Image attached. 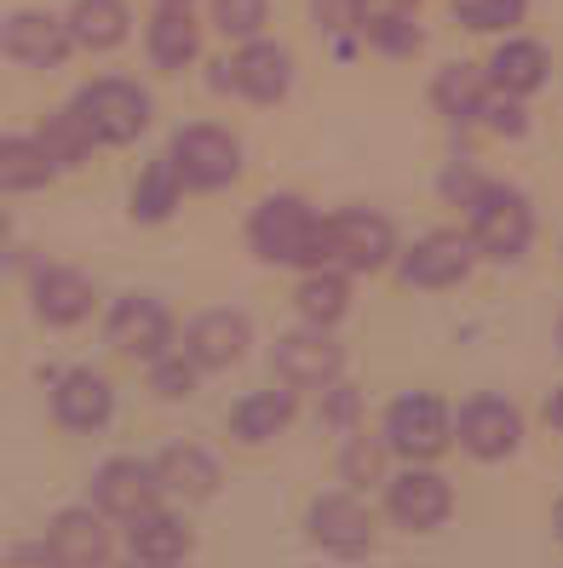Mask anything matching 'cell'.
<instances>
[{
    "instance_id": "6da1fadb",
    "label": "cell",
    "mask_w": 563,
    "mask_h": 568,
    "mask_svg": "<svg viewBox=\"0 0 563 568\" xmlns=\"http://www.w3.org/2000/svg\"><path fill=\"white\" fill-rule=\"evenodd\" d=\"M472 224H466V236L477 247V258H523L529 242H535V207H529V195L512 190V184H483L472 202H466Z\"/></svg>"
},
{
    "instance_id": "7a4b0ae2",
    "label": "cell",
    "mask_w": 563,
    "mask_h": 568,
    "mask_svg": "<svg viewBox=\"0 0 563 568\" xmlns=\"http://www.w3.org/2000/svg\"><path fill=\"white\" fill-rule=\"evenodd\" d=\"M248 236L264 264H316L322 258V219L300 195H264Z\"/></svg>"
},
{
    "instance_id": "3957f363",
    "label": "cell",
    "mask_w": 563,
    "mask_h": 568,
    "mask_svg": "<svg viewBox=\"0 0 563 568\" xmlns=\"http://www.w3.org/2000/svg\"><path fill=\"white\" fill-rule=\"evenodd\" d=\"M449 443H454V419H449V408H443V396L409 390V396H396V403L385 408V448L403 454L409 465L438 459Z\"/></svg>"
},
{
    "instance_id": "277c9868",
    "label": "cell",
    "mask_w": 563,
    "mask_h": 568,
    "mask_svg": "<svg viewBox=\"0 0 563 568\" xmlns=\"http://www.w3.org/2000/svg\"><path fill=\"white\" fill-rule=\"evenodd\" d=\"M396 253V236H391V224L369 207H345L334 219H322V258H340L345 271H385ZM316 258V264H322Z\"/></svg>"
},
{
    "instance_id": "5b68a950",
    "label": "cell",
    "mask_w": 563,
    "mask_h": 568,
    "mask_svg": "<svg viewBox=\"0 0 563 568\" xmlns=\"http://www.w3.org/2000/svg\"><path fill=\"white\" fill-rule=\"evenodd\" d=\"M76 115L87 121V132L98 144H132L150 126V98L132 81H92L76 98Z\"/></svg>"
},
{
    "instance_id": "8992f818",
    "label": "cell",
    "mask_w": 563,
    "mask_h": 568,
    "mask_svg": "<svg viewBox=\"0 0 563 568\" xmlns=\"http://www.w3.org/2000/svg\"><path fill=\"white\" fill-rule=\"evenodd\" d=\"M454 437L472 459L494 465V459H512L523 448V414L506 403V396H472L454 419Z\"/></svg>"
},
{
    "instance_id": "52a82bcc",
    "label": "cell",
    "mask_w": 563,
    "mask_h": 568,
    "mask_svg": "<svg viewBox=\"0 0 563 568\" xmlns=\"http://www.w3.org/2000/svg\"><path fill=\"white\" fill-rule=\"evenodd\" d=\"M168 161L179 166L184 184L219 190V184H230V179L242 173V144L230 139L224 126H184L179 139H173V150H168Z\"/></svg>"
},
{
    "instance_id": "ba28073f",
    "label": "cell",
    "mask_w": 563,
    "mask_h": 568,
    "mask_svg": "<svg viewBox=\"0 0 563 568\" xmlns=\"http://www.w3.org/2000/svg\"><path fill=\"white\" fill-rule=\"evenodd\" d=\"M385 511H391L396 528L432 534V528H443L449 511H454V488H449V477L425 471V465H409L403 477L385 483Z\"/></svg>"
},
{
    "instance_id": "9c48e42d",
    "label": "cell",
    "mask_w": 563,
    "mask_h": 568,
    "mask_svg": "<svg viewBox=\"0 0 563 568\" xmlns=\"http://www.w3.org/2000/svg\"><path fill=\"white\" fill-rule=\"evenodd\" d=\"M472 264H477V247H472L466 230H432V236H420L403 253L396 276L409 287H454V282L472 276Z\"/></svg>"
},
{
    "instance_id": "30bf717a",
    "label": "cell",
    "mask_w": 563,
    "mask_h": 568,
    "mask_svg": "<svg viewBox=\"0 0 563 568\" xmlns=\"http://www.w3.org/2000/svg\"><path fill=\"white\" fill-rule=\"evenodd\" d=\"M311 540L328 546V551H340V557H356V551H369L374 546V511L362 506L356 494H322L311 499Z\"/></svg>"
},
{
    "instance_id": "8fae6325",
    "label": "cell",
    "mask_w": 563,
    "mask_h": 568,
    "mask_svg": "<svg viewBox=\"0 0 563 568\" xmlns=\"http://www.w3.org/2000/svg\"><path fill=\"white\" fill-rule=\"evenodd\" d=\"M340 367H345V351L328 339V327H316V322L277 339V374L288 385H328V379H340Z\"/></svg>"
},
{
    "instance_id": "7c38bea8",
    "label": "cell",
    "mask_w": 563,
    "mask_h": 568,
    "mask_svg": "<svg viewBox=\"0 0 563 568\" xmlns=\"http://www.w3.org/2000/svg\"><path fill=\"white\" fill-rule=\"evenodd\" d=\"M168 339H173V316L161 311L155 298L132 293V298H121V305H115V316H110V345H115L121 356L155 362L161 351H168Z\"/></svg>"
},
{
    "instance_id": "4fadbf2b",
    "label": "cell",
    "mask_w": 563,
    "mask_h": 568,
    "mask_svg": "<svg viewBox=\"0 0 563 568\" xmlns=\"http://www.w3.org/2000/svg\"><path fill=\"white\" fill-rule=\"evenodd\" d=\"M0 52L29 63V70H52V63H63V52H70V29L47 12H12L0 23Z\"/></svg>"
},
{
    "instance_id": "5bb4252c",
    "label": "cell",
    "mask_w": 563,
    "mask_h": 568,
    "mask_svg": "<svg viewBox=\"0 0 563 568\" xmlns=\"http://www.w3.org/2000/svg\"><path fill=\"white\" fill-rule=\"evenodd\" d=\"M155 471L139 459H110L104 471L92 477V499H98V511H110V517H139L155 506Z\"/></svg>"
},
{
    "instance_id": "9a60e30c",
    "label": "cell",
    "mask_w": 563,
    "mask_h": 568,
    "mask_svg": "<svg viewBox=\"0 0 563 568\" xmlns=\"http://www.w3.org/2000/svg\"><path fill=\"white\" fill-rule=\"evenodd\" d=\"M224 70H230L224 81L237 87V92H248L253 104H277V98L293 87V58L282 47H264V41L242 47L237 63H224Z\"/></svg>"
},
{
    "instance_id": "2e32d148",
    "label": "cell",
    "mask_w": 563,
    "mask_h": 568,
    "mask_svg": "<svg viewBox=\"0 0 563 568\" xmlns=\"http://www.w3.org/2000/svg\"><path fill=\"white\" fill-rule=\"evenodd\" d=\"M242 351H248V316L237 311H208L184 333V356L195 367H230V362H242Z\"/></svg>"
},
{
    "instance_id": "e0dca14e",
    "label": "cell",
    "mask_w": 563,
    "mask_h": 568,
    "mask_svg": "<svg viewBox=\"0 0 563 568\" xmlns=\"http://www.w3.org/2000/svg\"><path fill=\"white\" fill-rule=\"evenodd\" d=\"M52 408L70 430H98L115 408V390L104 374H92V367H76V374H63L58 390H52Z\"/></svg>"
},
{
    "instance_id": "ac0fdd59",
    "label": "cell",
    "mask_w": 563,
    "mask_h": 568,
    "mask_svg": "<svg viewBox=\"0 0 563 568\" xmlns=\"http://www.w3.org/2000/svg\"><path fill=\"white\" fill-rule=\"evenodd\" d=\"M489 87L494 92H512V98H529V92H541L546 75H552V58L541 41H501L489 52Z\"/></svg>"
},
{
    "instance_id": "d6986e66",
    "label": "cell",
    "mask_w": 563,
    "mask_h": 568,
    "mask_svg": "<svg viewBox=\"0 0 563 568\" xmlns=\"http://www.w3.org/2000/svg\"><path fill=\"white\" fill-rule=\"evenodd\" d=\"M150 471H155V488H161V494L190 499V506H195V499H208V494L219 488V465H213L202 448H190V443L168 448V454L150 465Z\"/></svg>"
},
{
    "instance_id": "ffe728a7",
    "label": "cell",
    "mask_w": 563,
    "mask_h": 568,
    "mask_svg": "<svg viewBox=\"0 0 563 568\" xmlns=\"http://www.w3.org/2000/svg\"><path fill=\"white\" fill-rule=\"evenodd\" d=\"M132 528H127V551L139 557V562H179L184 551H190V528L179 523V517H168V511H139V517H127Z\"/></svg>"
},
{
    "instance_id": "44dd1931",
    "label": "cell",
    "mask_w": 563,
    "mask_h": 568,
    "mask_svg": "<svg viewBox=\"0 0 563 568\" xmlns=\"http://www.w3.org/2000/svg\"><path fill=\"white\" fill-rule=\"evenodd\" d=\"M489 92H494L489 70H477V63H449V70H438V81H432V104L449 121H477Z\"/></svg>"
},
{
    "instance_id": "7402d4cb",
    "label": "cell",
    "mask_w": 563,
    "mask_h": 568,
    "mask_svg": "<svg viewBox=\"0 0 563 568\" xmlns=\"http://www.w3.org/2000/svg\"><path fill=\"white\" fill-rule=\"evenodd\" d=\"M47 557H58V562H104L110 557L104 523H98L92 511H63L47 528Z\"/></svg>"
},
{
    "instance_id": "603a6c76",
    "label": "cell",
    "mask_w": 563,
    "mask_h": 568,
    "mask_svg": "<svg viewBox=\"0 0 563 568\" xmlns=\"http://www.w3.org/2000/svg\"><path fill=\"white\" fill-rule=\"evenodd\" d=\"M127 7L121 0H76V12H70V41L76 47H87V52H110V47H121L127 41Z\"/></svg>"
},
{
    "instance_id": "cb8c5ba5",
    "label": "cell",
    "mask_w": 563,
    "mask_h": 568,
    "mask_svg": "<svg viewBox=\"0 0 563 568\" xmlns=\"http://www.w3.org/2000/svg\"><path fill=\"white\" fill-rule=\"evenodd\" d=\"M36 311H41V322H52V327L81 322V316L92 311L87 276H76V271H41V276H36Z\"/></svg>"
},
{
    "instance_id": "d4e9b609",
    "label": "cell",
    "mask_w": 563,
    "mask_h": 568,
    "mask_svg": "<svg viewBox=\"0 0 563 568\" xmlns=\"http://www.w3.org/2000/svg\"><path fill=\"white\" fill-rule=\"evenodd\" d=\"M288 419H293V390H253L230 408V430L242 443H271L277 430H288Z\"/></svg>"
},
{
    "instance_id": "484cf974",
    "label": "cell",
    "mask_w": 563,
    "mask_h": 568,
    "mask_svg": "<svg viewBox=\"0 0 563 568\" xmlns=\"http://www.w3.org/2000/svg\"><path fill=\"white\" fill-rule=\"evenodd\" d=\"M202 52V36L190 23V7H161L155 23H150V58L161 70H184V63Z\"/></svg>"
},
{
    "instance_id": "4316f807",
    "label": "cell",
    "mask_w": 563,
    "mask_h": 568,
    "mask_svg": "<svg viewBox=\"0 0 563 568\" xmlns=\"http://www.w3.org/2000/svg\"><path fill=\"white\" fill-rule=\"evenodd\" d=\"M58 173V161L36 139H0V190H41Z\"/></svg>"
},
{
    "instance_id": "83f0119b",
    "label": "cell",
    "mask_w": 563,
    "mask_h": 568,
    "mask_svg": "<svg viewBox=\"0 0 563 568\" xmlns=\"http://www.w3.org/2000/svg\"><path fill=\"white\" fill-rule=\"evenodd\" d=\"M300 316L305 322H316V327H334L340 316H345V305H351V287H345V276H334V271H322V264H311V276L300 282Z\"/></svg>"
},
{
    "instance_id": "f1b7e54d",
    "label": "cell",
    "mask_w": 563,
    "mask_h": 568,
    "mask_svg": "<svg viewBox=\"0 0 563 568\" xmlns=\"http://www.w3.org/2000/svg\"><path fill=\"white\" fill-rule=\"evenodd\" d=\"M179 166L173 161H155L150 173L139 179V190H132V213H139L144 224H155V219H168L173 207H179Z\"/></svg>"
},
{
    "instance_id": "f546056e",
    "label": "cell",
    "mask_w": 563,
    "mask_h": 568,
    "mask_svg": "<svg viewBox=\"0 0 563 568\" xmlns=\"http://www.w3.org/2000/svg\"><path fill=\"white\" fill-rule=\"evenodd\" d=\"M362 23V36H369V47H380V52H391V58H409V52H420V23L409 18V7L403 12H374V18H356Z\"/></svg>"
},
{
    "instance_id": "4dcf8cb0",
    "label": "cell",
    "mask_w": 563,
    "mask_h": 568,
    "mask_svg": "<svg viewBox=\"0 0 563 568\" xmlns=\"http://www.w3.org/2000/svg\"><path fill=\"white\" fill-rule=\"evenodd\" d=\"M41 144H47V155H52L58 166H76V161L87 155L92 132H87V121L76 115V104H70V110H58V115H47V126H41Z\"/></svg>"
},
{
    "instance_id": "1f68e13d",
    "label": "cell",
    "mask_w": 563,
    "mask_h": 568,
    "mask_svg": "<svg viewBox=\"0 0 563 568\" xmlns=\"http://www.w3.org/2000/svg\"><path fill=\"white\" fill-rule=\"evenodd\" d=\"M529 0H454V23L477 29V36H494V29H512L523 23Z\"/></svg>"
},
{
    "instance_id": "d6a6232c",
    "label": "cell",
    "mask_w": 563,
    "mask_h": 568,
    "mask_svg": "<svg viewBox=\"0 0 563 568\" xmlns=\"http://www.w3.org/2000/svg\"><path fill=\"white\" fill-rule=\"evenodd\" d=\"M385 437H351L345 443V459H340V477L351 488H369V483H385Z\"/></svg>"
},
{
    "instance_id": "836d02e7",
    "label": "cell",
    "mask_w": 563,
    "mask_h": 568,
    "mask_svg": "<svg viewBox=\"0 0 563 568\" xmlns=\"http://www.w3.org/2000/svg\"><path fill=\"white\" fill-rule=\"evenodd\" d=\"M264 18H271V0H213V23L230 41H253Z\"/></svg>"
},
{
    "instance_id": "e575fe53",
    "label": "cell",
    "mask_w": 563,
    "mask_h": 568,
    "mask_svg": "<svg viewBox=\"0 0 563 568\" xmlns=\"http://www.w3.org/2000/svg\"><path fill=\"white\" fill-rule=\"evenodd\" d=\"M483 121H489V132H501V139H523L529 132V110H523V98H512V92H489L483 98Z\"/></svg>"
},
{
    "instance_id": "d590c367",
    "label": "cell",
    "mask_w": 563,
    "mask_h": 568,
    "mask_svg": "<svg viewBox=\"0 0 563 568\" xmlns=\"http://www.w3.org/2000/svg\"><path fill=\"white\" fill-rule=\"evenodd\" d=\"M155 390H161V396H190V390H195V362L161 351V356H155Z\"/></svg>"
},
{
    "instance_id": "8d00e7d4",
    "label": "cell",
    "mask_w": 563,
    "mask_h": 568,
    "mask_svg": "<svg viewBox=\"0 0 563 568\" xmlns=\"http://www.w3.org/2000/svg\"><path fill=\"white\" fill-rule=\"evenodd\" d=\"M356 408H362L356 385H334V379H328V390H322V425H351Z\"/></svg>"
},
{
    "instance_id": "74e56055",
    "label": "cell",
    "mask_w": 563,
    "mask_h": 568,
    "mask_svg": "<svg viewBox=\"0 0 563 568\" xmlns=\"http://www.w3.org/2000/svg\"><path fill=\"white\" fill-rule=\"evenodd\" d=\"M477 190H483V179L472 173V166H449V173H443V195H449V202H460V207H466Z\"/></svg>"
},
{
    "instance_id": "f35d334b",
    "label": "cell",
    "mask_w": 563,
    "mask_h": 568,
    "mask_svg": "<svg viewBox=\"0 0 563 568\" xmlns=\"http://www.w3.org/2000/svg\"><path fill=\"white\" fill-rule=\"evenodd\" d=\"M351 7H356V18H374V12H403L414 0H351Z\"/></svg>"
},
{
    "instance_id": "ab89813d",
    "label": "cell",
    "mask_w": 563,
    "mask_h": 568,
    "mask_svg": "<svg viewBox=\"0 0 563 568\" xmlns=\"http://www.w3.org/2000/svg\"><path fill=\"white\" fill-rule=\"evenodd\" d=\"M541 414H546V425H557V430H563V385L546 396V408H541Z\"/></svg>"
},
{
    "instance_id": "60d3db41",
    "label": "cell",
    "mask_w": 563,
    "mask_h": 568,
    "mask_svg": "<svg viewBox=\"0 0 563 568\" xmlns=\"http://www.w3.org/2000/svg\"><path fill=\"white\" fill-rule=\"evenodd\" d=\"M552 523H557V540H563V499H557V511H552Z\"/></svg>"
},
{
    "instance_id": "b9f144b4",
    "label": "cell",
    "mask_w": 563,
    "mask_h": 568,
    "mask_svg": "<svg viewBox=\"0 0 563 568\" xmlns=\"http://www.w3.org/2000/svg\"><path fill=\"white\" fill-rule=\"evenodd\" d=\"M161 7H190V0H161Z\"/></svg>"
},
{
    "instance_id": "7bdbcfd3",
    "label": "cell",
    "mask_w": 563,
    "mask_h": 568,
    "mask_svg": "<svg viewBox=\"0 0 563 568\" xmlns=\"http://www.w3.org/2000/svg\"><path fill=\"white\" fill-rule=\"evenodd\" d=\"M557 345H563V322H557Z\"/></svg>"
},
{
    "instance_id": "ee69618b",
    "label": "cell",
    "mask_w": 563,
    "mask_h": 568,
    "mask_svg": "<svg viewBox=\"0 0 563 568\" xmlns=\"http://www.w3.org/2000/svg\"><path fill=\"white\" fill-rule=\"evenodd\" d=\"M0 230H7V224H0Z\"/></svg>"
}]
</instances>
